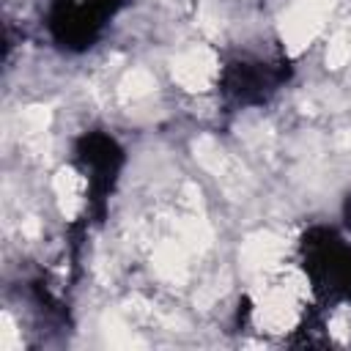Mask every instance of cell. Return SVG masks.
Segmentation results:
<instances>
[{
    "label": "cell",
    "instance_id": "3957f363",
    "mask_svg": "<svg viewBox=\"0 0 351 351\" xmlns=\"http://www.w3.org/2000/svg\"><path fill=\"white\" fill-rule=\"evenodd\" d=\"M346 217H348V228H351V197H348V206H346Z\"/></svg>",
    "mask_w": 351,
    "mask_h": 351
},
{
    "label": "cell",
    "instance_id": "6da1fadb",
    "mask_svg": "<svg viewBox=\"0 0 351 351\" xmlns=\"http://www.w3.org/2000/svg\"><path fill=\"white\" fill-rule=\"evenodd\" d=\"M304 280L324 302H351V244L329 230L315 228L302 241Z\"/></svg>",
    "mask_w": 351,
    "mask_h": 351
},
{
    "label": "cell",
    "instance_id": "7a4b0ae2",
    "mask_svg": "<svg viewBox=\"0 0 351 351\" xmlns=\"http://www.w3.org/2000/svg\"><path fill=\"white\" fill-rule=\"evenodd\" d=\"M118 0H52L49 30L58 44L85 49L112 16Z\"/></svg>",
    "mask_w": 351,
    "mask_h": 351
}]
</instances>
